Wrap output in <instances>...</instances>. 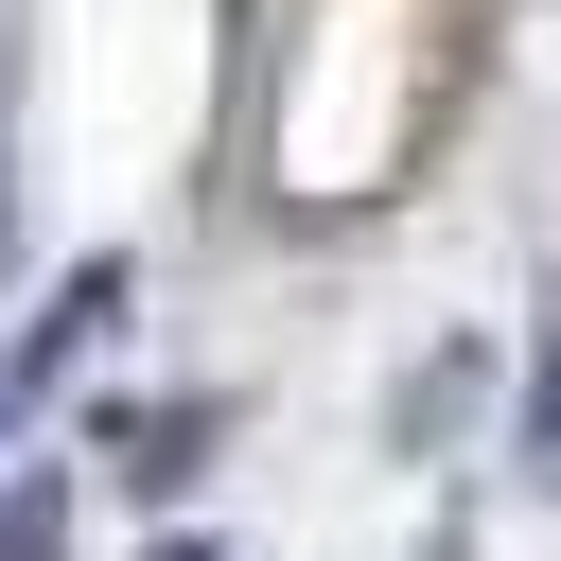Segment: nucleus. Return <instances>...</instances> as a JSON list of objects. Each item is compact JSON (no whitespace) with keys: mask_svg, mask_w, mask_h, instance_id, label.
<instances>
[{"mask_svg":"<svg viewBox=\"0 0 561 561\" xmlns=\"http://www.w3.org/2000/svg\"><path fill=\"white\" fill-rule=\"evenodd\" d=\"M0 228H18V210H0Z\"/></svg>","mask_w":561,"mask_h":561,"instance_id":"nucleus-4","label":"nucleus"},{"mask_svg":"<svg viewBox=\"0 0 561 561\" xmlns=\"http://www.w3.org/2000/svg\"><path fill=\"white\" fill-rule=\"evenodd\" d=\"M0 561H53V473H18V491H0Z\"/></svg>","mask_w":561,"mask_h":561,"instance_id":"nucleus-1","label":"nucleus"},{"mask_svg":"<svg viewBox=\"0 0 561 561\" xmlns=\"http://www.w3.org/2000/svg\"><path fill=\"white\" fill-rule=\"evenodd\" d=\"M526 456H561V351H543V386H526Z\"/></svg>","mask_w":561,"mask_h":561,"instance_id":"nucleus-2","label":"nucleus"},{"mask_svg":"<svg viewBox=\"0 0 561 561\" xmlns=\"http://www.w3.org/2000/svg\"><path fill=\"white\" fill-rule=\"evenodd\" d=\"M438 561H456V543H438Z\"/></svg>","mask_w":561,"mask_h":561,"instance_id":"nucleus-3","label":"nucleus"}]
</instances>
